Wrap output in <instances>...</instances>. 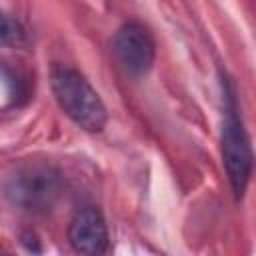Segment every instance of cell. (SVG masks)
<instances>
[{"label":"cell","instance_id":"6da1fadb","mask_svg":"<svg viewBox=\"0 0 256 256\" xmlns=\"http://www.w3.org/2000/svg\"><path fill=\"white\" fill-rule=\"evenodd\" d=\"M50 84L60 110L82 130L100 132L106 126L108 112L92 88V84L70 66H54L50 72Z\"/></svg>","mask_w":256,"mask_h":256},{"label":"cell","instance_id":"7a4b0ae2","mask_svg":"<svg viewBox=\"0 0 256 256\" xmlns=\"http://www.w3.org/2000/svg\"><path fill=\"white\" fill-rule=\"evenodd\" d=\"M4 196L26 212H46L60 196V178L46 166H24L4 182Z\"/></svg>","mask_w":256,"mask_h":256},{"label":"cell","instance_id":"3957f363","mask_svg":"<svg viewBox=\"0 0 256 256\" xmlns=\"http://www.w3.org/2000/svg\"><path fill=\"white\" fill-rule=\"evenodd\" d=\"M230 104L226 106V116L222 124V162L228 174L230 186L234 194L240 198L250 182L252 172V150L250 140L244 130V124L236 112V104L232 94L228 96Z\"/></svg>","mask_w":256,"mask_h":256},{"label":"cell","instance_id":"277c9868","mask_svg":"<svg viewBox=\"0 0 256 256\" xmlns=\"http://www.w3.org/2000/svg\"><path fill=\"white\" fill-rule=\"evenodd\" d=\"M112 54L130 76L146 74L156 58V46L150 30L140 22H126L112 38Z\"/></svg>","mask_w":256,"mask_h":256},{"label":"cell","instance_id":"5b68a950","mask_svg":"<svg viewBox=\"0 0 256 256\" xmlns=\"http://www.w3.org/2000/svg\"><path fill=\"white\" fill-rule=\"evenodd\" d=\"M68 240L72 248L80 254H102L108 250V228L106 220L96 208L80 210L70 226H68Z\"/></svg>","mask_w":256,"mask_h":256},{"label":"cell","instance_id":"8992f818","mask_svg":"<svg viewBox=\"0 0 256 256\" xmlns=\"http://www.w3.org/2000/svg\"><path fill=\"white\" fill-rule=\"evenodd\" d=\"M20 36H22L20 26H18L10 16H6V14L0 10V44L16 42Z\"/></svg>","mask_w":256,"mask_h":256}]
</instances>
